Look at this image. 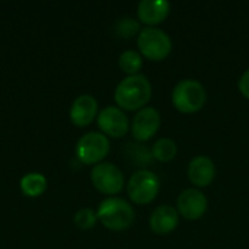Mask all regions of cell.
Wrapping results in <instances>:
<instances>
[{"instance_id":"1","label":"cell","mask_w":249,"mask_h":249,"mask_svg":"<svg viewBox=\"0 0 249 249\" xmlns=\"http://www.w3.org/2000/svg\"><path fill=\"white\" fill-rule=\"evenodd\" d=\"M152 98V85L144 74L124 77L115 88L114 99L118 108L125 111H140Z\"/></svg>"},{"instance_id":"2","label":"cell","mask_w":249,"mask_h":249,"mask_svg":"<svg viewBox=\"0 0 249 249\" xmlns=\"http://www.w3.org/2000/svg\"><path fill=\"white\" fill-rule=\"evenodd\" d=\"M98 220L109 231L120 232L128 229L134 222V210L131 204L118 197L105 198L96 212Z\"/></svg>"},{"instance_id":"3","label":"cell","mask_w":249,"mask_h":249,"mask_svg":"<svg viewBox=\"0 0 249 249\" xmlns=\"http://www.w3.org/2000/svg\"><path fill=\"white\" fill-rule=\"evenodd\" d=\"M206 99V89L196 79H184L178 82L172 90V104L184 114H194L200 111L204 107Z\"/></svg>"},{"instance_id":"4","label":"cell","mask_w":249,"mask_h":249,"mask_svg":"<svg viewBox=\"0 0 249 249\" xmlns=\"http://www.w3.org/2000/svg\"><path fill=\"white\" fill-rule=\"evenodd\" d=\"M137 45H139L140 54L144 55L150 61L165 60L172 50V41L169 35L158 26L143 28L139 32Z\"/></svg>"},{"instance_id":"5","label":"cell","mask_w":249,"mask_h":249,"mask_svg":"<svg viewBox=\"0 0 249 249\" xmlns=\"http://www.w3.org/2000/svg\"><path fill=\"white\" fill-rule=\"evenodd\" d=\"M160 190V181L158 175L147 169H140L131 175L127 184V194L130 200L136 204L152 203Z\"/></svg>"},{"instance_id":"6","label":"cell","mask_w":249,"mask_h":249,"mask_svg":"<svg viewBox=\"0 0 249 249\" xmlns=\"http://www.w3.org/2000/svg\"><path fill=\"white\" fill-rule=\"evenodd\" d=\"M109 140L105 134L90 131L80 137L76 144V156L85 165H98L109 153Z\"/></svg>"},{"instance_id":"7","label":"cell","mask_w":249,"mask_h":249,"mask_svg":"<svg viewBox=\"0 0 249 249\" xmlns=\"http://www.w3.org/2000/svg\"><path fill=\"white\" fill-rule=\"evenodd\" d=\"M90 181L98 191L108 196L118 194L124 188V175L121 169L111 162L95 165L90 172Z\"/></svg>"},{"instance_id":"8","label":"cell","mask_w":249,"mask_h":249,"mask_svg":"<svg viewBox=\"0 0 249 249\" xmlns=\"http://www.w3.org/2000/svg\"><path fill=\"white\" fill-rule=\"evenodd\" d=\"M207 197L198 188L184 190L177 200V210L187 220H198L207 212Z\"/></svg>"},{"instance_id":"9","label":"cell","mask_w":249,"mask_h":249,"mask_svg":"<svg viewBox=\"0 0 249 249\" xmlns=\"http://www.w3.org/2000/svg\"><path fill=\"white\" fill-rule=\"evenodd\" d=\"M98 125L102 134L120 139L130 130V121L125 112L118 107H107L98 114Z\"/></svg>"},{"instance_id":"10","label":"cell","mask_w":249,"mask_h":249,"mask_svg":"<svg viewBox=\"0 0 249 249\" xmlns=\"http://www.w3.org/2000/svg\"><path fill=\"white\" fill-rule=\"evenodd\" d=\"M160 127V114L153 107H144L133 118L131 134L137 142L150 140Z\"/></svg>"},{"instance_id":"11","label":"cell","mask_w":249,"mask_h":249,"mask_svg":"<svg viewBox=\"0 0 249 249\" xmlns=\"http://www.w3.org/2000/svg\"><path fill=\"white\" fill-rule=\"evenodd\" d=\"M187 175L191 184H194L196 187H209L216 177L214 162L209 156H197L190 162Z\"/></svg>"},{"instance_id":"12","label":"cell","mask_w":249,"mask_h":249,"mask_svg":"<svg viewBox=\"0 0 249 249\" xmlns=\"http://www.w3.org/2000/svg\"><path fill=\"white\" fill-rule=\"evenodd\" d=\"M171 12V3L165 0H142L137 6V15L140 22L147 26H156L162 23Z\"/></svg>"},{"instance_id":"13","label":"cell","mask_w":249,"mask_h":249,"mask_svg":"<svg viewBox=\"0 0 249 249\" xmlns=\"http://www.w3.org/2000/svg\"><path fill=\"white\" fill-rule=\"evenodd\" d=\"M98 115V102L92 95H80L70 108V120L77 127L89 125Z\"/></svg>"},{"instance_id":"14","label":"cell","mask_w":249,"mask_h":249,"mask_svg":"<svg viewBox=\"0 0 249 249\" xmlns=\"http://www.w3.org/2000/svg\"><path fill=\"white\" fill-rule=\"evenodd\" d=\"M178 220V210L172 206L163 204L153 210L150 216V229L156 235H168L177 229Z\"/></svg>"},{"instance_id":"15","label":"cell","mask_w":249,"mask_h":249,"mask_svg":"<svg viewBox=\"0 0 249 249\" xmlns=\"http://www.w3.org/2000/svg\"><path fill=\"white\" fill-rule=\"evenodd\" d=\"M45 188H47V179L44 175L38 172L26 174L20 179V190L28 197H38L45 191Z\"/></svg>"},{"instance_id":"16","label":"cell","mask_w":249,"mask_h":249,"mask_svg":"<svg viewBox=\"0 0 249 249\" xmlns=\"http://www.w3.org/2000/svg\"><path fill=\"white\" fill-rule=\"evenodd\" d=\"M177 152H178L177 143L172 139H166V137L156 140L152 146V156L162 163L171 162L177 156Z\"/></svg>"},{"instance_id":"17","label":"cell","mask_w":249,"mask_h":249,"mask_svg":"<svg viewBox=\"0 0 249 249\" xmlns=\"http://www.w3.org/2000/svg\"><path fill=\"white\" fill-rule=\"evenodd\" d=\"M118 64L124 73H127L128 76H134V74H139V71L142 70L143 58H142V54H139L137 51L127 50L120 55Z\"/></svg>"},{"instance_id":"18","label":"cell","mask_w":249,"mask_h":249,"mask_svg":"<svg viewBox=\"0 0 249 249\" xmlns=\"http://www.w3.org/2000/svg\"><path fill=\"white\" fill-rule=\"evenodd\" d=\"M140 31V23L131 18H123L115 23V32L121 38H131Z\"/></svg>"},{"instance_id":"19","label":"cell","mask_w":249,"mask_h":249,"mask_svg":"<svg viewBox=\"0 0 249 249\" xmlns=\"http://www.w3.org/2000/svg\"><path fill=\"white\" fill-rule=\"evenodd\" d=\"M98 222V216L96 213L92 210V209H80L76 214H74V225L79 228V229H83V231H88V229H92Z\"/></svg>"},{"instance_id":"20","label":"cell","mask_w":249,"mask_h":249,"mask_svg":"<svg viewBox=\"0 0 249 249\" xmlns=\"http://www.w3.org/2000/svg\"><path fill=\"white\" fill-rule=\"evenodd\" d=\"M239 90L245 98L249 99V69L244 71V74L239 79Z\"/></svg>"}]
</instances>
